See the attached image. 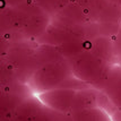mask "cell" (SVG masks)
<instances>
[{
  "mask_svg": "<svg viewBox=\"0 0 121 121\" xmlns=\"http://www.w3.org/2000/svg\"><path fill=\"white\" fill-rule=\"evenodd\" d=\"M113 49H114V53L118 56H121V28L118 31L116 35V40L113 42Z\"/></svg>",
  "mask_w": 121,
  "mask_h": 121,
  "instance_id": "obj_8",
  "label": "cell"
},
{
  "mask_svg": "<svg viewBox=\"0 0 121 121\" xmlns=\"http://www.w3.org/2000/svg\"><path fill=\"white\" fill-rule=\"evenodd\" d=\"M92 51L99 56L100 58L104 59L105 61H111V59L113 57V53H114V49H113V43L109 37L106 36H102V37H97L94 40L93 43V48H92Z\"/></svg>",
  "mask_w": 121,
  "mask_h": 121,
  "instance_id": "obj_5",
  "label": "cell"
},
{
  "mask_svg": "<svg viewBox=\"0 0 121 121\" xmlns=\"http://www.w3.org/2000/svg\"><path fill=\"white\" fill-rule=\"evenodd\" d=\"M70 66L75 77L87 84L102 82L109 70L108 61L100 58L94 52H91L90 50L75 54Z\"/></svg>",
  "mask_w": 121,
  "mask_h": 121,
  "instance_id": "obj_2",
  "label": "cell"
},
{
  "mask_svg": "<svg viewBox=\"0 0 121 121\" xmlns=\"http://www.w3.org/2000/svg\"><path fill=\"white\" fill-rule=\"evenodd\" d=\"M93 101H95V95L91 93L90 91H77V94L75 97L74 104H73V109L74 111H82L85 109H90L91 106H94Z\"/></svg>",
  "mask_w": 121,
  "mask_h": 121,
  "instance_id": "obj_6",
  "label": "cell"
},
{
  "mask_svg": "<svg viewBox=\"0 0 121 121\" xmlns=\"http://www.w3.org/2000/svg\"><path fill=\"white\" fill-rule=\"evenodd\" d=\"M77 91L68 87H58L37 94V99L49 109L58 112H68L73 109Z\"/></svg>",
  "mask_w": 121,
  "mask_h": 121,
  "instance_id": "obj_3",
  "label": "cell"
},
{
  "mask_svg": "<svg viewBox=\"0 0 121 121\" xmlns=\"http://www.w3.org/2000/svg\"><path fill=\"white\" fill-rule=\"evenodd\" d=\"M42 10L49 14L58 13L61 8L68 4V0H32Z\"/></svg>",
  "mask_w": 121,
  "mask_h": 121,
  "instance_id": "obj_7",
  "label": "cell"
},
{
  "mask_svg": "<svg viewBox=\"0 0 121 121\" xmlns=\"http://www.w3.org/2000/svg\"><path fill=\"white\" fill-rule=\"evenodd\" d=\"M73 75L71 66L62 60H54L42 65L30 77V86L35 93L62 87Z\"/></svg>",
  "mask_w": 121,
  "mask_h": 121,
  "instance_id": "obj_1",
  "label": "cell"
},
{
  "mask_svg": "<svg viewBox=\"0 0 121 121\" xmlns=\"http://www.w3.org/2000/svg\"><path fill=\"white\" fill-rule=\"evenodd\" d=\"M102 90L111 102L121 109V66L109 68L102 80Z\"/></svg>",
  "mask_w": 121,
  "mask_h": 121,
  "instance_id": "obj_4",
  "label": "cell"
}]
</instances>
